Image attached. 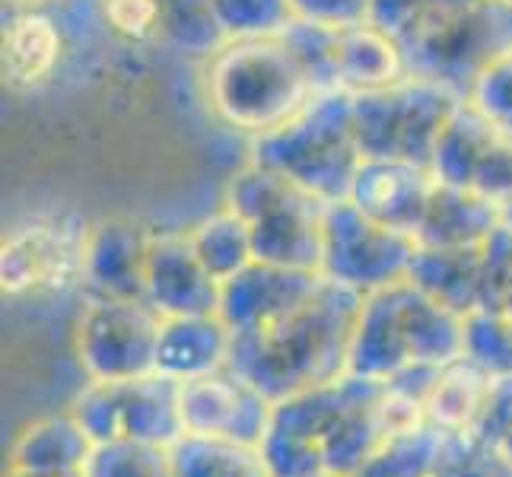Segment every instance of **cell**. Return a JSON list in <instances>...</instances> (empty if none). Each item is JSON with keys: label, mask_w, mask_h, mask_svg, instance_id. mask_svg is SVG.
I'll list each match as a JSON object with an SVG mask.
<instances>
[{"label": "cell", "mask_w": 512, "mask_h": 477, "mask_svg": "<svg viewBox=\"0 0 512 477\" xmlns=\"http://www.w3.org/2000/svg\"><path fill=\"white\" fill-rule=\"evenodd\" d=\"M188 242L204 271L223 287L226 280H233L255 261V245L249 223H245L233 207L217 210V214L204 217L188 229Z\"/></svg>", "instance_id": "obj_25"}, {"label": "cell", "mask_w": 512, "mask_h": 477, "mask_svg": "<svg viewBox=\"0 0 512 477\" xmlns=\"http://www.w3.org/2000/svg\"><path fill=\"white\" fill-rule=\"evenodd\" d=\"M503 223V210L487 198L449 182H436V191L417 226V245L427 249H462V245H481Z\"/></svg>", "instance_id": "obj_20"}, {"label": "cell", "mask_w": 512, "mask_h": 477, "mask_svg": "<svg viewBox=\"0 0 512 477\" xmlns=\"http://www.w3.org/2000/svg\"><path fill=\"white\" fill-rule=\"evenodd\" d=\"M226 207L249 223L255 261L280 268L322 271L328 201L290 175L249 163L229 179Z\"/></svg>", "instance_id": "obj_7"}, {"label": "cell", "mask_w": 512, "mask_h": 477, "mask_svg": "<svg viewBox=\"0 0 512 477\" xmlns=\"http://www.w3.org/2000/svg\"><path fill=\"white\" fill-rule=\"evenodd\" d=\"M433 172L439 182L481 194L506 214L512 207V134L465 99L439 137Z\"/></svg>", "instance_id": "obj_13"}, {"label": "cell", "mask_w": 512, "mask_h": 477, "mask_svg": "<svg viewBox=\"0 0 512 477\" xmlns=\"http://www.w3.org/2000/svg\"><path fill=\"white\" fill-rule=\"evenodd\" d=\"M392 39L411 77L471 99L487 70L512 55V0H420Z\"/></svg>", "instance_id": "obj_5"}, {"label": "cell", "mask_w": 512, "mask_h": 477, "mask_svg": "<svg viewBox=\"0 0 512 477\" xmlns=\"http://www.w3.org/2000/svg\"><path fill=\"white\" fill-rule=\"evenodd\" d=\"M93 439L74 414L42 417L16 436L10 449V471L55 477V474H80L93 455Z\"/></svg>", "instance_id": "obj_21"}, {"label": "cell", "mask_w": 512, "mask_h": 477, "mask_svg": "<svg viewBox=\"0 0 512 477\" xmlns=\"http://www.w3.org/2000/svg\"><path fill=\"white\" fill-rule=\"evenodd\" d=\"M172 477H274L261 446L182 433L169 446Z\"/></svg>", "instance_id": "obj_24"}, {"label": "cell", "mask_w": 512, "mask_h": 477, "mask_svg": "<svg viewBox=\"0 0 512 477\" xmlns=\"http://www.w3.org/2000/svg\"><path fill=\"white\" fill-rule=\"evenodd\" d=\"M471 433L490 446H500V449L512 436V373L493 376L490 392L484 398V408H481L478 420H474Z\"/></svg>", "instance_id": "obj_32"}, {"label": "cell", "mask_w": 512, "mask_h": 477, "mask_svg": "<svg viewBox=\"0 0 512 477\" xmlns=\"http://www.w3.org/2000/svg\"><path fill=\"white\" fill-rule=\"evenodd\" d=\"M385 382L341 376L274 401L261 452L274 477H353L385 443L379 414Z\"/></svg>", "instance_id": "obj_3"}, {"label": "cell", "mask_w": 512, "mask_h": 477, "mask_svg": "<svg viewBox=\"0 0 512 477\" xmlns=\"http://www.w3.org/2000/svg\"><path fill=\"white\" fill-rule=\"evenodd\" d=\"M446 430L423 423L411 433H398L366 458L353 477H433L446 446Z\"/></svg>", "instance_id": "obj_26"}, {"label": "cell", "mask_w": 512, "mask_h": 477, "mask_svg": "<svg viewBox=\"0 0 512 477\" xmlns=\"http://www.w3.org/2000/svg\"><path fill=\"white\" fill-rule=\"evenodd\" d=\"M481 264L484 242L462 245V249H427V245H417L408 280L446 309L458 315H471L481 306Z\"/></svg>", "instance_id": "obj_22"}, {"label": "cell", "mask_w": 512, "mask_h": 477, "mask_svg": "<svg viewBox=\"0 0 512 477\" xmlns=\"http://www.w3.org/2000/svg\"><path fill=\"white\" fill-rule=\"evenodd\" d=\"M70 414L90 433L93 443L134 439V443L172 446L185 433L179 382L163 373L115 382L90 379L70 404Z\"/></svg>", "instance_id": "obj_10"}, {"label": "cell", "mask_w": 512, "mask_h": 477, "mask_svg": "<svg viewBox=\"0 0 512 477\" xmlns=\"http://www.w3.org/2000/svg\"><path fill=\"white\" fill-rule=\"evenodd\" d=\"M465 350V315L446 309L408 277L363 296L350 373L385 382L411 366H443Z\"/></svg>", "instance_id": "obj_6"}, {"label": "cell", "mask_w": 512, "mask_h": 477, "mask_svg": "<svg viewBox=\"0 0 512 477\" xmlns=\"http://www.w3.org/2000/svg\"><path fill=\"white\" fill-rule=\"evenodd\" d=\"M150 229L128 220L93 223L83 268V296L144 299Z\"/></svg>", "instance_id": "obj_18"}, {"label": "cell", "mask_w": 512, "mask_h": 477, "mask_svg": "<svg viewBox=\"0 0 512 477\" xmlns=\"http://www.w3.org/2000/svg\"><path fill=\"white\" fill-rule=\"evenodd\" d=\"M271 411L274 401L242 373H236L233 366H223L201 379L179 382V414L185 433L261 446L271 423Z\"/></svg>", "instance_id": "obj_14"}, {"label": "cell", "mask_w": 512, "mask_h": 477, "mask_svg": "<svg viewBox=\"0 0 512 477\" xmlns=\"http://www.w3.org/2000/svg\"><path fill=\"white\" fill-rule=\"evenodd\" d=\"M115 51L121 48L102 23L99 0L4 4L0 70L10 96L64 93L109 70Z\"/></svg>", "instance_id": "obj_4"}, {"label": "cell", "mask_w": 512, "mask_h": 477, "mask_svg": "<svg viewBox=\"0 0 512 477\" xmlns=\"http://www.w3.org/2000/svg\"><path fill=\"white\" fill-rule=\"evenodd\" d=\"M363 296L322 274L315 293L290 312L261 328L236 331L229 366L271 401L338 382L350 373V347Z\"/></svg>", "instance_id": "obj_1"}, {"label": "cell", "mask_w": 512, "mask_h": 477, "mask_svg": "<svg viewBox=\"0 0 512 477\" xmlns=\"http://www.w3.org/2000/svg\"><path fill=\"white\" fill-rule=\"evenodd\" d=\"M315 477H331V474H315Z\"/></svg>", "instance_id": "obj_39"}, {"label": "cell", "mask_w": 512, "mask_h": 477, "mask_svg": "<svg viewBox=\"0 0 512 477\" xmlns=\"http://www.w3.org/2000/svg\"><path fill=\"white\" fill-rule=\"evenodd\" d=\"M465 357L484 366L490 376L512 373V322L506 312L474 309L465 315Z\"/></svg>", "instance_id": "obj_29"}, {"label": "cell", "mask_w": 512, "mask_h": 477, "mask_svg": "<svg viewBox=\"0 0 512 477\" xmlns=\"http://www.w3.org/2000/svg\"><path fill=\"white\" fill-rule=\"evenodd\" d=\"M436 182L439 175L433 172V166L408 163V159L363 156L347 201L363 217L414 236L423 214H427Z\"/></svg>", "instance_id": "obj_16"}, {"label": "cell", "mask_w": 512, "mask_h": 477, "mask_svg": "<svg viewBox=\"0 0 512 477\" xmlns=\"http://www.w3.org/2000/svg\"><path fill=\"white\" fill-rule=\"evenodd\" d=\"M144 299L163 318L220 312V284L194 255L188 229H150Z\"/></svg>", "instance_id": "obj_15"}, {"label": "cell", "mask_w": 512, "mask_h": 477, "mask_svg": "<svg viewBox=\"0 0 512 477\" xmlns=\"http://www.w3.org/2000/svg\"><path fill=\"white\" fill-rule=\"evenodd\" d=\"M319 96L325 90L290 26L229 35L201 58V99L210 118L252 144L287 128Z\"/></svg>", "instance_id": "obj_2"}, {"label": "cell", "mask_w": 512, "mask_h": 477, "mask_svg": "<svg viewBox=\"0 0 512 477\" xmlns=\"http://www.w3.org/2000/svg\"><path fill=\"white\" fill-rule=\"evenodd\" d=\"M7 477H35V474H20V471H7ZM55 477H83V471H80V474H55Z\"/></svg>", "instance_id": "obj_35"}, {"label": "cell", "mask_w": 512, "mask_h": 477, "mask_svg": "<svg viewBox=\"0 0 512 477\" xmlns=\"http://www.w3.org/2000/svg\"><path fill=\"white\" fill-rule=\"evenodd\" d=\"M506 315H509V322H512V303H509V309H506Z\"/></svg>", "instance_id": "obj_38"}, {"label": "cell", "mask_w": 512, "mask_h": 477, "mask_svg": "<svg viewBox=\"0 0 512 477\" xmlns=\"http://www.w3.org/2000/svg\"><path fill=\"white\" fill-rule=\"evenodd\" d=\"M433 477H512V462L474 433H449Z\"/></svg>", "instance_id": "obj_30"}, {"label": "cell", "mask_w": 512, "mask_h": 477, "mask_svg": "<svg viewBox=\"0 0 512 477\" xmlns=\"http://www.w3.org/2000/svg\"><path fill=\"white\" fill-rule=\"evenodd\" d=\"M503 223H509V226H512V207H509L506 214H503Z\"/></svg>", "instance_id": "obj_37"}, {"label": "cell", "mask_w": 512, "mask_h": 477, "mask_svg": "<svg viewBox=\"0 0 512 477\" xmlns=\"http://www.w3.org/2000/svg\"><path fill=\"white\" fill-rule=\"evenodd\" d=\"M217 20L229 35H261V32H284L299 20L290 0H214Z\"/></svg>", "instance_id": "obj_31"}, {"label": "cell", "mask_w": 512, "mask_h": 477, "mask_svg": "<svg viewBox=\"0 0 512 477\" xmlns=\"http://www.w3.org/2000/svg\"><path fill=\"white\" fill-rule=\"evenodd\" d=\"M99 13L121 51H150L166 45L163 0H99Z\"/></svg>", "instance_id": "obj_27"}, {"label": "cell", "mask_w": 512, "mask_h": 477, "mask_svg": "<svg viewBox=\"0 0 512 477\" xmlns=\"http://www.w3.org/2000/svg\"><path fill=\"white\" fill-rule=\"evenodd\" d=\"M465 99L443 86L408 77L388 90L350 96L353 131L363 156L433 166L436 144Z\"/></svg>", "instance_id": "obj_8"}, {"label": "cell", "mask_w": 512, "mask_h": 477, "mask_svg": "<svg viewBox=\"0 0 512 477\" xmlns=\"http://www.w3.org/2000/svg\"><path fill=\"white\" fill-rule=\"evenodd\" d=\"M493 376L484 366H478L465 353H458L455 360L443 363L436 373V382L430 388L427 401V423L446 430V433H471L474 420H478L484 398L490 392Z\"/></svg>", "instance_id": "obj_23"}, {"label": "cell", "mask_w": 512, "mask_h": 477, "mask_svg": "<svg viewBox=\"0 0 512 477\" xmlns=\"http://www.w3.org/2000/svg\"><path fill=\"white\" fill-rule=\"evenodd\" d=\"M83 477H172L169 446L134 443V439L96 443Z\"/></svg>", "instance_id": "obj_28"}, {"label": "cell", "mask_w": 512, "mask_h": 477, "mask_svg": "<svg viewBox=\"0 0 512 477\" xmlns=\"http://www.w3.org/2000/svg\"><path fill=\"white\" fill-rule=\"evenodd\" d=\"M319 284L322 271H299L252 261L242 274L220 287V318L233 328V334L261 328L303 303Z\"/></svg>", "instance_id": "obj_17"}, {"label": "cell", "mask_w": 512, "mask_h": 477, "mask_svg": "<svg viewBox=\"0 0 512 477\" xmlns=\"http://www.w3.org/2000/svg\"><path fill=\"white\" fill-rule=\"evenodd\" d=\"M93 223L77 210H39L4 233L0 280L4 296H55L83 287Z\"/></svg>", "instance_id": "obj_9"}, {"label": "cell", "mask_w": 512, "mask_h": 477, "mask_svg": "<svg viewBox=\"0 0 512 477\" xmlns=\"http://www.w3.org/2000/svg\"><path fill=\"white\" fill-rule=\"evenodd\" d=\"M503 452H506V458H509V462H512V436H509L506 443H503Z\"/></svg>", "instance_id": "obj_36"}, {"label": "cell", "mask_w": 512, "mask_h": 477, "mask_svg": "<svg viewBox=\"0 0 512 477\" xmlns=\"http://www.w3.org/2000/svg\"><path fill=\"white\" fill-rule=\"evenodd\" d=\"M417 255V239L363 217L350 201L328 204L322 274L341 284L373 293L404 280Z\"/></svg>", "instance_id": "obj_12"}, {"label": "cell", "mask_w": 512, "mask_h": 477, "mask_svg": "<svg viewBox=\"0 0 512 477\" xmlns=\"http://www.w3.org/2000/svg\"><path fill=\"white\" fill-rule=\"evenodd\" d=\"M471 102L481 112H487L500 128L512 134V55L493 64L487 74L478 80L471 93Z\"/></svg>", "instance_id": "obj_33"}, {"label": "cell", "mask_w": 512, "mask_h": 477, "mask_svg": "<svg viewBox=\"0 0 512 477\" xmlns=\"http://www.w3.org/2000/svg\"><path fill=\"white\" fill-rule=\"evenodd\" d=\"M163 315L147 299L83 296L77 360L86 379L115 382L156 373Z\"/></svg>", "instance_id": "obj_11"}, {"label": "cell", "mask_w": 512, "mask_h": 477, "mask_svg": "<svg viewBox=\"0 0 512 477\" xmlns=\"http://www.w3.org/2000/svg\"><path fill=\"white\" fill-rule=\"evenodd\" d=\"M299 20L315 23H363L373 0H290Z\"/></svg>", "instance_id": "obj_34"}, {"label": "cell", "mask_w": 512, "mask_h": 477, "mask_svg": "<svg viewBox=\"0 0 512 477\" xmlns=\"http://www.w3.org/2000/svg\"><path fill=\"white\" fill-rule=\"evenodd\" d=\"M229 353H233V328L223 322L220 312L163 318L156 373L175 382L201 379L229 366Z\"/></svg>", "instance_id": "obj_19"}]
</instances>
